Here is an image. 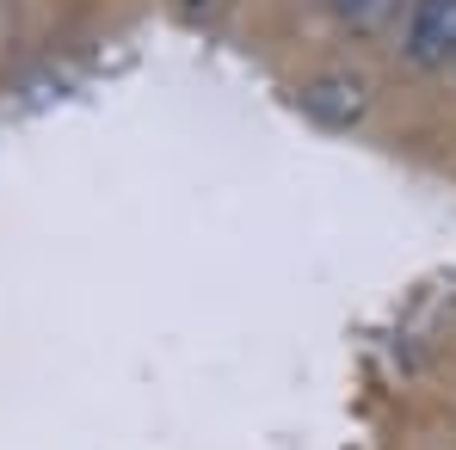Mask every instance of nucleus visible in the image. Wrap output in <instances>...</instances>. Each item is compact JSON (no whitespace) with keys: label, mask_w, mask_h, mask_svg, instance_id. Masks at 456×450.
I'll use <instances>...</instances> for the list:
<instances>
[{"label":"nucleus","mask_w":456,"mask_h":450,"mask_svg":"<svg viewBox=\"0 0 456 450\" xmlns=\"http://www.w3.org/2000/svg\"><path fill=\"white\" fill-rule=\"evenodd\" d=\"M407 69H451L456 62V0H413L401 31Z\"/></svg>","instance_id":"obj_1"},{"label":"nucleus","mask_w":456,"mask_h":450,"mask_svg":"<svg viewBox=\"0 0 456 450\" xmlns=\"http://www.w3.org/2000/svg\"><path fill=\"white\" fill-rule=\"evenodd\" d=\"M303 111L314 124H327V130H352L370 111V86L358 75H346V69H327V75H314L303 86Z\"/></svg>","instance_id":"obj_2"},{"label":"nucleus","mask_w":456,"mask_h":450,"mask_svg":"<svg viewBox=\"0 0 456 450\" xmlns=\"http://www.w3.org/2000/svg\"><path fill=\"white\" fill-rule=\"evenodd\" d=\"M346 25H358V31H370V25H382V12H388V0H327Z\"/></svg>","instance_id":"obj_3"}]
</instances>
